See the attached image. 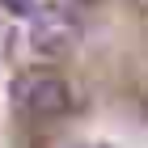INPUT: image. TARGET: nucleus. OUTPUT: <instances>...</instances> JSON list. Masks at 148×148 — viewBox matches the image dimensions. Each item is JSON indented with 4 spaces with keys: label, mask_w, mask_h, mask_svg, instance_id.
Segmentation results:
<instances>
[{
    "label": "nucleus",
    "mask_w": 148,
    "mask_h": 148,
    "mask_svg": "<svg viewBox=\"0 0 148 148\" xmlns=\"http://www.w3.org/2000/svg\"><path fill=\"white\" fill-rule=\"evenodd\" d=\"M59 4H68V9H72V4H97V0H59Z\"/></svg>",
    "instance_id": "obj_4"
},
{
    "label": "nucleus",
    "mask_w": 148,
    "mask_h": 148,
    "mask_svg": "<svg viewBox=\"0 0 148 148\" xmlns=\"http://www.w3.org/2000/svg\"><path fill=\"white\" fill-rule=\"evenodd\" d=\"M76 34H80L76 13L68 4H59V0L34 9V17H30V51L38 59H64L76 47Z\"/></svg>",
    "instance_id": "obj_2"
},
{
    "label": "nucleus",
    "mask_w": 148,
    "mask_h": 148,
    "mask_svg": "<svg viewBox=\"0 0 148 148\" xmlns=\"http://www.w3.org/2000/svg\"><path fill=\"white\" fill-rule=\"evenodd\" d=\"M13 17H34V0H0Z\"/></svg>",
    "instance_id": "obj_3"
},
{
    "label": "nucleus",
    "mask_w": 148,
    "mask_h": 148,
    "mask_svg": "<svg viewBox=\"0 0 148 148\" xmlns=\"http://www.w3.org/2000/svg\"><path fill=\"white\" fill-rule=\"evenodd\" d=\"M13 102L21 106L30 119H38V123H55V119H64V114L72 110V85L59 76V72L38 68V72L17 76Z\"/></svg>",
    "instance_id": "obj_1"
}]
</instances>
